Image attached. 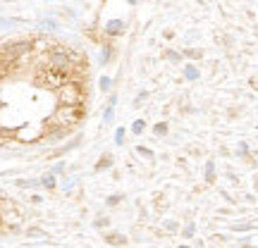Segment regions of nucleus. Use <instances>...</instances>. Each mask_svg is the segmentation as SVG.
<instances>
[{"label": "nucleus", "instance_id": "1", "mask_svg": "<svg viewBox=\"0 0 258 248\" xmlns=\"http://www.w3.org/2000/svg\"><path fill=\"white\" fill-rule=\"evenodd\" d=\"M82 65V55H77L74 50H67V48H55L48 53V60H46V67L53 69V72H60V74H72L74 69Z\"/></svg>", "mask_w": 258, "mask_h": 248}, {"label": "nucleus", "instance_id": "2", "mask_svg": "<svg viewBox=\"0 0 258 248\" xmlns=\"http://www.w3.org/2000/svg\"><path fill=\"white\" fill-rule=\"evenodd\" d=\"M57 100L60 105H67V108H82L84 105V88L82 82L77 79H69L60 91H57Z\"/></svg>", "mask_w": 258, "mask_h": 248}, {"label": "nucleus", "instance_id": "3", "mask_svg": "<svg viewBox=\"0 0 258 248\" xmlns=\"http://www.w3.org/2000/svg\"><path fill=\"white\" fill-rule=\"evenodd\" d=\"M34 48H36V43L31 41V39H17V41H10L2 45V55H5V60L12 65V62H19L22 57L31 55Z\"/></svg>", "mask_w": 258, "mask_h": 248}, {"label": "nucleus", "instance_id": "4", "mask_svg": "<svg viewBox=\"0 0 258 248\" xmlns=\"http://www.w3.org/2000/svg\"><path fill=\"white\" fill-rule=\"evenodd\" d=\"M67 82H69L67 74L53 72V69H48V67H41L39 69V74H36V83L43 86V88H55V91H60Z\"/></svg>", "mask_w": 258, "mask_h": 248}, {"label": "nucleus", "instance_id": "5", "mask_svg": "<svg viewBox=\"0 0 258 248\" xmlns=\"http://www.w3.org/2000/svg\"><path fill=\"white\" fill-rule=\"evenodd\" d=\"M84 117V108H67V105H60L53 112V124L57 126H74L79 124Z\"/></svg>", "mask_w": 258, "mask_h": 248}, {"label": "nucleus", "instance_id": "6", "mask_svg": "<svg viewBox=\"0 0 258 248\" xmlns=\"http://www.w3.org/2000/svg\"><path fill=\"white\" fill-rule=\"evenodd\" d=\"M105 36H110V39H115V36H122L124 31H127V22L124 19H110V22H105Z\"/></svg>", "mask_w": 258, "mask_h": 248}, {"label": "nucleus", "instance_id": "7", "mask_svg": "<svg viewBox=\"0 0 258 248\" xmlns=\"http://www.w3.org/2000/svg\"><path fill=\"white\" fill-rule=\"evenodd\" d=\"M103 241L108 244V246H115V248H124L129 244V236L122 234V232H108V234L103 236Z\"/></svg>", "mask_w": 258, "mask_h": 248}, {"label": "nucleus", "instance_id": "8", "mask_svg": "<svg viewBox=\"0 0 258 248\" xmlns=\"http://www.w3.org/2000/svg\"><path fill=\"white\" fill-rule=\"evenodd\" d=\"M82 134H77V136L72 138L69 143H65V146H60V148H55L53 153H51V158H60V155H65V153H69V151H74V148H79V143H82Z\"/></svg>", "mask_w": 258, "mask_h": 248}, {"label": "nucleus", "instance_id": "9", "mask_svg": "<svg viewBox=\"0 0 258 248\" xmlns=\"http://www.w3.org/2000/svg\"><path fill=\"white\" fill-rule=\"evenodd\" d=\"M69 134H72V126H57V124H53V129H51V131L46 134V138L55 143V141H60V138L69 136Z\"/></svg>", "mask_w": 258, "mask_h": 248}, {"label": "nucleus", "instance_id": "10", "mask_svg": "<svg viewBox=\"0 0 258 248\" xmlns=\"http://www.w3.org/2000/svg\"><path fill=\"white\" fill-rule=\"evenodd\" d=\"M115 103H117V96L112 93L110 103L105 105V112H103V124H112V120H115Z\"/></svg>", "mask_w": 258, "mask_h": 248}, {"label": "nucleus", "instance_id": "11", "mask_svg": "<svg viewBox=\"0 0 258 248\" xmlns=\"http://www.w3.org/2000/svg\"><path fill=\"white\" fill-rule=\"evenodd\" d=\"M41 186H43V189H48V191H53L55 186H57V177L51 174V172H46V174L41 177Z\"/></svg>", "mask_w": 258, "mask_h": 248}, {"label": "nucleus", "instance_id": "12", "mask_svg": "<svg viewBox=\"0 0 258 248\" xmlns=\"http://www.w3.org/2000/svg\"><path fill=\"white\" fill-rule=\"evenodd\" d=\"M112 165V155H110V153H103V155H101V160H98V163H96V172H101V169H108V167Z\"/></svg>", "mask_w": 258, "mask_h": 248}, {"label": "nucleus", "instance_id": "13", "mask_svg": "<svg viewBox=\"0 0 258 248\" xmlns=\"http://www.w3.org/2000/svg\"><path fill=\"white\" fill-rule=\"evenodd\" d=\"M115 57V45H103V53H101V65H108V60Z\"/></svg>", "mask_w": 258, "mask_h": 248}, {"label": "nucleus", "instance_id": "14", "mask_svg": "<svg viewBox=\"0 0 258 248\" xmlns=\"http://www.w3.org/2000/svg\"><path fill=\"white\" fill-rule=\"evenodd\" d=\"M39 27L46 29V31H55V29H60V24H57V19H53V17H46V19L39 22Z\"/></svg>", "mask_w": 258, "mask_h": 248}, {"label": "nucleus", "instance_id": "15", "mask_svg": "<svg viewBox=\"0 0 258 248\" xmlns=\"http://www.w3.org/2000/svg\"><path fill=\"white\" fill-rule=\"evenodd\" d=\"M184 77H187L189 82H196V79L201 77V72H199V67H194V65H187V67H184Z\"/></svg>", "mask_w": 258, "mask_h": 248}, {"label": "nucleus", "instance_id": "16", "mask_svg": "<svg viewBox=\"0 0 258 248\" xmlns=\"http://www.w3.org/2000/svg\"><path fill=\"white\" fill-rule=\"evenodd\" d=\"M17 186H19V189H39V186H41V179H19Z\"/></svg>", "mask_w": 258, "mask_h": 248}, {"label": "nucleus", "instance_id": "17", "mask_svg": "<svg viewBox=\"0 0 258 248\" xmlns=\"http://www.w3.org/2000/svg\"><path fill=\"white\" fill-rule=\"evenodd\" d=\"M215 181V163H206V184H213Z\"/></svg>", "mask_w": 258, "mask_h": 248}, {"label": "nucleus", "instance_id": "18", "mask_svg": "<svg viewBox=\"0 0 258 248\" xmlns=\"http://www.w3.org/2000/svg\"><path fill=\"white\" fill-rule=\"evenodd\" d=\"M144 131H146V120H136V122L132 124V134L139 136V134H144Z\"/></svg>", "mask_w": 258, "mask_h": 248}, {"label": "nucleus", "instance_id": "19", "mask_svg": "<svg viewBox=\"0 0 258 248\" xmlns=\"http://www.w3.org/2000/svg\"><path fill=\"white\" fill-rule=\"evenodd\" d=\"M122 193H112V196H108V198H105V206H110V207H115V206H120V203H122Z\"/></svg>", "mask_w": 258, "mask_h": 248}, {"label": "nucleus", "instance_id": "20", "mask_svg": "<svg viewBox=\"0 0 258 248\" xmlns=\"http://www.w3.org/2000/svg\"><path fill=\"white\" fill-rule=\"evenodd\" d=\"M136 153H139L141 158H146V160H153V158H155V153L151 151V148H146V146H136Z\"/></svg>", "mask_w": 258, "mask_h": 248}, {"label": "nucleus", "instance_id": "21", "mask_svg": "<svg viewBox=\"0 0 258 248\" xmlns=\"http://www.w3.org/2000/svg\"><path fill=\"white\" fill-rule=\"evenodd\" d=\"M153 134L155 136H167V122H158L153 126Z\"/></svg>", "mask_w": 258, "mask_h": 248}, {"label": "nucleus", "instance_id": "22", "mask_svg": "<svg viewBox=\"0 0 258 248\" xmlns=\"http://www.w3.org/2000/svg\"><path fill=\"white\" fill-rule=\"evenodd\" d=\"M98 86H101V91L108 93L110 88H112V79H110V77H101V79H98Z\"/></svg>", "mask_w": 258, "mask_h": 248}, {"label": "nucleus", "instance_id": "23", "mask_svg": "<svg viewBox=\"0 0 258 248\" xmlns=\"http://www.w3.org/2000/svg\"><path fill=\"white\" fill-rule=\"evenodd\" d=\"M194 234H196V224H194V222H189V224L182 229V236H184V239H191Z\"/></svg>", "mask_w": 258, "mask_h": 248}, {"label": "nucleus", "instance_id": "24", "mask_svg": "<svg viewBox=\"0 0 258 248\" xmlns=\"http://www.w3.org/2000/svg\"><path fill=\"white\" fill-rule=\"evenodd\" d=\"M124 136H127V129H124V126H120V129L115 131V143H117V146H122V143H124Z\"/></svg>", "mask_w": 258, "mask_h": 248}, {"label": "nucleus", "instance_id": "25", "mask_svg": "<svg viewBox=\"0 0 258 248\" xmlns=\"http://www.w3.org/2000/svg\"><path fill=\"white\" fill-rule=\"evenodd\" d=\"M7 72H10V62H7V60H5V55L0 53V77H5Z\"/></svg>", "mask_w": 258, "mask_h": 248}, {"label": "nucleus", "instance_id": "26", "mask_svg": "<svg viewBox=\"0 0 258 248\" xmlns=\"http://www.w3.org/2000/svg\"><path fill=\"white\" fill-rule=\"evenodd\" d=\"M94 227L96 229H105V227H110V220L108 217H98V220H94Z\"/></svg>", "mask_w": 258, "mask_h": 248}, {"label": "nucleus", "instance_id": "27", "mask_svg": "<svg viewBox=\"0 0 258 248\" xmlns=\"http://www.w3.org/2000/svg\"><path fill=\"white\" fill-rule=\"evenodd\" d=\"M19 22L17 19H5V17H0V29H7V27H17Z\"/></svg>", "mask_w": 258, "mask_h": 248}, {"label": "nucleus", "instance_id": "28", "mask_svg": "<svg viewBox=\"0 0 258 248\" xmlns=\"http://www.w3.org/2000/svg\"><path fill=\"white\" fill-rule=\"evenodd\" d=\"M165 57H167L170 62H179V60H182V55H179V53H175V50H165Z\"/></svg>", "mask_w": 258, "mask_h": 248}, {"label": "nucleus", "instance_id": "29", "mask_svg": "<svg viewBox=\"0 0 258 248\" xmlns=\"http://www.w3.org/2000/svg\"><path fill=\"white\" fill-rule=\"evenodd\" d=\"M146 98H149V91H141V93H139V96L134 98V108H139V105H141V103H144Z\"/></svg>", "mask_w": 258, "mask_h": 248}, {"label": "nucleus", "instance_id": "30", "mask_svg": "<svg viewBox=\"0 0 258 248\" xmlns=\"http://www.w3.org/2000/svg\"><path fill=\"white\" fill-rule=\"evenodd\" d=\"M65 167H67L65 163H57V165L51 169V174H55V177H57V174H62V172H65Z\"/></svg>", "mask_w": 258, "mask_h": 248}, {"label": "nucleus", "instance_id": "31", "mask_svg": "<svg viewBox=\"0 0 258 248\" xmlns=\"http://www.w3.org/2000/svg\"><path fill=\"white\" fill-rule=\"evenodd\" d=\"M184 55H187V57H194V60H199V57L204 55V53H201V50H191V48H189V50H184Z\"/></svg>", "mask_w": 258, "mask_h": 248}, {"label": "nucleus", "instance_id": "32", "mask_svg": "<svg viewBox=\"0 0 258 248\" xmlns=\"http://www.w3.org/2000/svg\"><path fill=\"white\" fill-rule=\"evenodd\" d=\"M29 236H46V232H41V229H36V227H31V229H27Z\"/></svg>", "mask_w": 258, "mask_h": 248}, {"label": "nucleus", "instance_id": "33", "mask_svg": "<svg viewBox=\"0 0 258 248\" xmlns=\"http://www.w3.org/2000/svg\"><path fill=\"white\" fill-rule=\"evenodd\" d=\"M232 229H234V232H249V229H251V224H234Z\"/></svg>", "mask_w": 258, "mask_h": 248}, {"label": "nucleus", "instance_id": "34", "mask_svg": "<svg viewBox=\"0 0 258 248\" xmlns=\"http://www.w3.org/2000/svg\"><path fill=\"white\" fill-rule=\"evenodd\" d=\"M165 229L167 232H177V222H165Z\"/></svg>", "mask_w": 258, "mask_h": 248}, {"label": "nucleus", "instance_id": "35", "mask_svg": "<svg viewBox=\"0 0 258 248\" xmlns=\"http://www.w3.org/2000/svg\"><path fill=\"white\" fill-rule=\"evenodd\" d=\"M31 201H34L36 206H39V203H43V198H41V196H39V193H34V196H31Z\"/></svg>", "mask_w": 258, "mask_h": 248}, {"label": "nucleus", "instance_id": "36", "mask_svg": "<svg viewBox=\"0 0 258 248\" xmlns=\"http://www.w3.org/2000/svg\"><path fill=\"white\" fill-rule=\"evenodd\" d=\"M246 153H249V148H246V143H242L239 146V155H246Z\"/></svg>", "mask_w": 258, "mask_h": 248}, {"label": "nucleus", "instance_id": "37", "mask_svg": "<svg viewBox=\"0 0 258 248\" xmlns=\"http://www.w3.org/2000/svg\"><path fill=\"white\" fill-rule=\"evenodd\" d=\"M72 189H74V181H67V184H65V191H72Z\"/></svg>", "mask_w": 258, "mask_h": 248}, {"label": "nucleus", "instance_id": "38", "mask_svg": "<svg viewBox=\"0 0 258 248\" xmlns=\"http://www.w3.org/2000/svg\"><path fill=\"white\" fill-rule=\"evenodd\" d=\"M256 189H258V177H256Z\"/></svg>", "mask_w": 258, "mask_h": 248}, {"label": "nucleus", "instance_id": "39", "mask_svg": "<svg viewBox=\"0 0 258 248\" xmlns=\"http://www.w3.org/2000/svg\"><path fill=\"white\" fill-rule=\"evenodd\" d=\"M182 248H189V246H182Z\"/></svg>", "mask_w": 258, "mask_h": 248}]
</instances>
